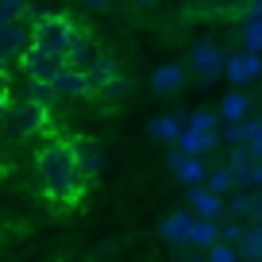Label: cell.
I'll return each mask as SVG.
<instances>
[{
    "label": "cell",
    "mask_w": 262,
    "mask_h": 262,
    "mask_svg": "<svg viewBox=\"0 0 262 262\" xmlns=\"http://www.w3.org/2000/svg\"><path fill=\"white\" fill-rule=\"evenodd\" d=\"M35 173H39L42 193H47L54 205H62V208L81 205L85 189H89L85 173L77 170V158H74L70 139H47L42 143L39 155H35Z\"/></svg>",
    "instance_id": "cell-1"
},
{
    "label": "cell",
    "mask_w": 262,
    "mask_h": 262,
    "mask_svg": "<svg viewBox=\"0 0 262 262\" xmlns=\"http://www.w3.org/2000/svg\"><path fill=\"white\" fill-rule=\"evenodd\" d=\"M74 35H77V24L70 16H62V12H42L31 24V47L66 62V58H70V47H74Z\"/></svg>",
    "instance_id": "cell-2"
},
{
    "label": "cell",
    "mask_w": 262,
    "mask_h": 262,
    "mask_svg": "<svg viewBox=\"0 0 262 262\" xmlns=\"http://www.w3.org/2000/svg\"><path fill=\"white\" fill-rule=\"evenodd\" d=\"M224 62H228V54H224V47L216 39L196 35V39L189 42V70L196 74V85H201V89H208V85L224 74Z\"/></svg>",
    "instance_id": "cell-3"
},
{
    "label": "cell",
    "mask_w": 262,
    "mask_h": 262,
    "mask_svg": "<svg viewBox=\"0 0 262 262\" xmlns=\"http://www.w3.org/2000/svg\"><path fill=\"white\" fill-rule=\"evenodd\" d=\"M8 123H12V131H16L19 139L42 135L47 123H50V108L35 104V100H27V97H19V100H12V108H8Z\"/></svg>",
    "instance_id": "cell-4"
},
{
    "label": "cell",
    "mask_w": 262,
    "mask_h": 262,
    "mask_svg": "<svg viewBox=\"0 0 262 262\" xmlns=\"http://www.w3.org/2000/svg\"><path fill=\"white\" fill-rule=\"evenodd\" d=\"M27 47H31V24L27 19H12L8 27H0V74L19 66Z\"/></svg>",
    "instance_id": "cell-5"
},
{
    "label": "cell",
    "mask_w": 262,
    "mask_h": 262,
    "mask_svg": "<svg viewBox=\"0 0 262 262\" xmlns=\"http://www.w3.org/2000/svg\"><path fill=\"white\" fill-rule=\"evenodd\" d=\"M62 70H66L62 58H50V54H42V50H35V47H27L24 58H19V74H24V81H54Z\"/></svg>",
    "instance_id": "cell-6"
},
{
    "label": "cell",
    "mask_w": 262,
    "mask_h": 262,
    "mask_svg": "<svg viewBox=\"0 0 262 262\" xmlns=\"http://www.w3.org/2000/svg\"><path fill=\"white\" fill-rule=\"evenodd\" d=\"M224 77H228L235 89H243V85L258 81V77H262V54H251V50L228 54V62H224Z\"/></svg>",
    "instance_id": "cell-7"
},
{
    "label": "cell",
    "mask_w": 262,
    "mask_h": 262,
    "mask_svg": "<svg viewBox=\"0 0 262 262\" xmlns=\"http://www.w3.org/2000/svg\"><path fill=\"white\" fill-rule=\"evenodd\" d=\"M70 147H74V158H77V170L85 173V181H97L100 173H104V150L97 147V143L89 139V135H74L70 139Z\"/></svg>",
    "instance_id": "cell-8"
},
{
    "label": "cell",
    "mask_w": 262,
    "mask_h": 262,
    "mask_svg": "<svg viewBox=\"0 0 262 262\" xmlns=\"http://www.w3.org/2000/svg\"><path fill=\"white\" fill-rule=\"evenodd\" d=\"M166 166L173 170V178H178L185 189L205 185V173H208V162H205V158H189V155H181V150H170Z\"/></svg>",
    "instance_id": "cell-9"
},
{
    "label": "cell",
    "mask_w": 262,
    "mask_h": 262,
    "mask_svg": "<svg viewBox=\"0 0 262 262\" xmlns=\"http://www.w3.org/2000/svg\"><path fill=\"white\" fill-rule=\"evenodd\" d=\"M216 147H220V135H216V131L181 127V135L173 139V150H181V155H189V158H205V155H212Z\"/></svg>",
    "instance_id": "cell-10"
},
{
    "label": "cell",
    "mask_w": 262,
    "mask_h": 262,
    "mask_svg": "<svg viewBox=\"0 0 262 262\" xmlns=\"http://www.w3.org/2000/svg\"><path fill=\"white\" fill-rule=\"evenodd\" d=\"M224 205H228V216H235V220H243V224H254L258 205H262V189H231V193L224 196Z\"/></svg>",
    "instance_id": "cell-11"
},
{
    "label": "cell",
    "mask_w": 262,
    "mask_h": 262,
    "mask_svg": "<svg viewBox=\"0 0 262 262\" xmlns=\"http://www.w3.org/2000/svg\"><path fill=\"white\" fill-rule=\"evenodd\" d=\"M193 208H178V212H170L162 224H158V235L166 239V243L173 247H189V231H193Z\"/></svg>",
    "instance_id": "cell-12"
},
{
    "label": "cell",
    "mask_w": 262,
    "mask_h": 262,
    "mask_svg": "<svg viewBox=\"0 0 262 262\" xmlns=\"http://www.w3.org/2000/svg\"><path fill=\"white\" fill-rule=\"evenodd\" d=\"M50 85H54L58 100H89V77H85L81 70H74V66H66Z\"/></svg>",
    "instance_id": "cell-13"
},
{
    "label": "cell",
    "mask_w": 262,
    "mask_h": 262,
    "mask_svg": "<svg viewBox=\"0 0 262 262\" xmlns=\"http://www.w3.org/2000/svg\"><path fill=\"white\" fill-rule=\"evenodd\" d=\"M85 77H89V97L97 100L100 93L108 89V85H116V81H120V66H116V58H112V54H100L97 62H93L89 70H85Z\"/></svg>",
    "instance_id": "cell-14"
},
{
    "label": "cell",
    "mask_w": 262,
    "mask_h": 262,
    "mask_svg": "<svg viewBox=\"0 0 262 262\" xmlns=\"http://www.w3.org/2000/svg\"><path fill=\"white\" fill-rule=\"evenodd\" d=\"M189 208H193V216H201V220H224V216H228L224 196L208 193L205 185H193V189H189Z\"/></svg>",
    "instance_id": "cell-15"
},
{
    "label": "cell",
    "mask_w": 262,
    "mask_h": 262,
    "mask_svg": "<svg viewBox=\"0 0 262 262\" xmlns=\"http://www.w3.org/2000/svg\"><path fill=\"white\" fill-rule=\"evenodd\" d=\"M104 54V50L97 47V39H93L89 31H85V27H77V35H74V47H70V58H66V66H74V70H89L93 62H97V58Z\"/></svg>",
    "instance_id": "cell-16"
},
{
    "label": "cell",
    "mask_w": 262,
    "mask_h": 262,
    "mask_svg": "<svg viewBox=\"0 0 262 262\" xmlns=\"http://www.w3.org/2000/svg\"><path fill=\"white\" fill-rule=\"evenodd\" d=\"M181 85H185V66H178V62H166V66H155L150 70V89L155 93H178Z\"/></svg>",
    "instance_id": "cell-17"
},
{
    "label": "cell",
    "mask_w": 262,
    "mask_h": 262,
    "mask_svg": "<svg viewBox=\"0 0 262 262\" xmlns=\"http://www.w3.org/2000/svg\"><path fill=\"white\" fill-rule=\"evenodd\" d=\"M251 97H247L243 89H235V93H228V97L220 100V108H216V116H220L224 123H239V120H247L251 116Z\"/></svg>",
    "instance_id": "cell-18"
},
{
    "label": "cell",
    "mask_w": 262,
    "mask_h": 262,
    "mask_svg": "<svg viewBox=\"0 0 262 262\" xmlns=\"http://www.w3.org/2000/svg\"><path fill=\"white\" fill-rule=\"evenodd\" d=\"M181 127H185V120L181 116H155V120L147 123V135L158 143H173L181 135Z\"/></svg>",
    "instance_id": "cell-19"
},
{
    "label": "cell",
    "mask_w": 262,
    "mask_h": 262,
    "mask_svg": "<svg viewBox=\"0 0 262 262\" xmlns=\"http://www.w3.org/2000/svg\"><path fill=\"white\" fill-rule=\"evenodd\" d=\"M235 251H239V262H262V228L258 224H247V231L235 243Z\"/></svg>",
    "instance_id": "cell-20"
},
{
    "label": "cell",
    "mask_w": 262,
    "mask_h": 262,
    "mask_svg": "<svg viewBox=\"0 0 262 262\" xmlns=\"http://www.w3.org/2000/svg\"><path fill=\"white\" fill-rule=\"evenodd\" d=\"M212 243H220V220H201L196 216L193 220V231H189V247H212Z\"/></svg>",
    "instance_id": "cell-21"
},
{
    "label": "cell",
    "mask_w": 262,
    "mask_h": 262,
    "mask_svg": "<svg viewBox=\"0 0 262 262\" xmlns=\"http://www.w3.org/2000/svg\"><path fill=\"white\" fill-rule=\"evenodd\" d=\"M205 189H208V193H216V196H228L231 189H235V181H231L228 162H216V166H208V173H205Z\"/></svg>",
    "instance_id": "cell-22"
},
{
    "label": "cell",
    "mask_w": 262,
    "mask_h": 262,
    "mask_svg": "<svg viewBox=\"0 0 262 262\" xmlns=\"http://www.w3.org/2000/svg\"><path fill=\"white\" fill-rule=\"evenodd\" d=\"M251 131H254V116H247V120H239V123H224V131H216V135H220L224 147H247Z\"/></svg>",
    "instance_id": "cell-23"
},
{
    "label": "cell",
    "mask_w": 262,
    "mask_h": 262,
    "mask_svg": "<svg viewBox=\"0 0 262 262\" xmlns=\"http://www.w3.org/2000/svg\"><path fill=\"white\" fill-rule=\"evenodd\" d=\"M24 97L35 100V104H42V108H54L58 104L54 85H50V81H24Z\"/></svg>",
    "instance_id": "cell-24"
},
{
    "label": "cell",
    "mask_w": 262,
    "mask_h": 262,
    "mask_svg": "<svg viewBox=\"0 0 262 262\" xmlns=\"http://www.w3.org/2000/svg\"><path fill=\"white\" fill-rule=\"evenodd\" d=\"M239 39H243V50H251V54H262V19H243V27H239Z\"/></svg>",
    "instance_id": "cell-25"
},
{
    "label": "cell",
    "mask_w": 262,
    "mask_h": 262,
    "mask_svg": "<svg viewBox=\"0 0 262 262\" xmlns=\"http://www.w3.org/2000/svg\"><path fill=\"white\" fill-rule=\"evenodd\" d=\"M185 127H193V131H216V127H220V116H216V108H193L189 120H185Z\"/></svg>",
    "instance_id": "cell-26"
},
{
    "label": "cell",
    "mask_w": 262,
    "mask_h": 262,
    "mask_svg": "<svg viewBox=\"0 0 262 262\" xmlns=\"http://www.w3.org/2000/svg\"><path fill=\"white\" fill-rule=\"evenodd\" d=\"M243 231H247L243 220H235V216H224V220H220V243H231V247H235L239 239H243Z\"/></svg>",
    "instance_id": "cell-27"
},
{
    "label": "cell",
    "mask_w": 262,
    "mask_h": 262,
    "mask_svg": "<svg viewBox=\"0 0 262 262\" xmlns=\"http://www.w3.org/2000/svg\"><path fill=\"white\" fill-rule=\"evenodd\" d=\"M127 89H131V85H127V77H120V81H116V85H108V89L100 93L97 100H100L104 108H116V104H120L123 97H127Z\"/></svg>",
    "instance_id": "cell-28"
},
{
    "label": "cell",
    "mask_w": 262,
    "mask_h": 262,
    "mask_svg": "<svg viewBox=\"0 0 262 262\" xmlns=\"http://www.w3.org/2000/svg\"><path fill=\"white\" fill-rule=\"evenodd\" d=\"M205 262H239V251H235L231 243H212Z\"/></svg>",
    "instance_id": "cell-29"
},
{
    "label": "cell",
    "mask_w": 262,
    "mask_h": 262,
    "mask_svg": "<svg viewBox=\"0 0 262 262\" xmlns=\"http://www.w3.org/2000/svg\"><path fill=\"white\" fill-rule=\"evenodd\" d=\"M247 150H251L254 158H262V116L254 120V131H251V139H247Z\"/></svg>",
    "instance_id": "cell-30"
},
{
    "label": "cell",
    "mask_w": 262,
    "mask_h": 262,
    "mask_svg": "<svg viewBox=\"0 0 262 262\" xmlns=\"http://www.w3.org/2000/svg\"><path fill=\"white\" fill-rule=\"evenodd\" d=\"M8 108H12V93H8V89H0V123L8 120Z\"/></svg>",
    "instance_id": "cell-31"
},
{
    "label": "cell",
    "mask_w": 262,
    "mask_h": 262,
    "mask_svg": "<svg viewBox=\"0 0 262 262\" xmlns=\"http://www.w3.org/2000/svg\"><path fill=\"white\" fill-rule=\"evenodd\" d=\"M243 19H262V0H247V16Z\"/></svg>",
    "instance_id": "cell-32"
},
{
    "label": "cell",
    "mask_w": 262,
    "mask_h": 262,
    "mask_svg": "<svg viewBox=\"0 0 262 262\" xmlns=\"http://www.w3.org/2000/svg\"><path fill=\"white\" fill-rule=\"evenodd\" d=\"M0 8H8V12H24V8H27V0H0Z\"/></svg>",
    "instance_id": "cell-33"
},
{
    "label": "cell",
    "mask_w": 262,
    "mask_h": 262,
    "mask_svg": "<svg viewBox=\"0 0 262 262\" xmlns=\"http://www.w3.org/2000/svg\"><path fill=\"white\" fill-rule=\"evenodd\" d=\"M12 19H24V16H19V12H8V8H0V27H8Z\"/></svg>",
    "instance_id": "cell-34"
},
{
    "label": "cell",
    "mask_w": 262,
    "mask_h": 262,
    "mask_svg": "<svg viewBox=\"0 0 262 262\" xmlns=\"http://www.w3.org/2000/svg\"><path fill=\"white\" fill-rule=\"evenodd\" d=\"M254 189H262V158H254Z\"/></svg>",
    "instance_id": "cell-35"
},
{
    "label": "cell",
    "mask_w": 262,
    "mask_h": 262,
    "mask_svg": "<svg viewBox=\"0 0 262 262\" xmlns=\"http://www.w3.org/2000/svg\"><path fill=\"white\" fill-rule=\"evenodd\" d=\"M89 8H108V0H85Z\"/></svg>",
    "instance_id": "cell-36"
},
{
    "label": "cell",
    "mask_w": 262,
    "mask_h": 262,
    "mask_svg": "<svg viewBox=\"0 0 262 262\" xmlns=\"http://www.w3.org/2000/svg\"><path fill=\"white\" fill-rule=\"evenodd\" d=\"M135 4H139V8H150V4H158V0H135Z\"/></svg>",
    "instance_id": "cell-37"
},
{
    "label": "cell",
    "mask_w": 262,
    "mask_h": 262,
    "mask_svg": "<svg viewBox=\"0 0 262 262\" xmlns=\"http://www.w3.org/2000/svg\"><path fill=\"white\" fill-rule=\"evenodd\" d=\"M189 262H205V258H189Z\"/></svg>",
    "instance_id": "cell-38"
},
{
    "label": "cell",
    "mask_w": 262,
    "mask_h": 262,
    "mask_svg": "<svg viewBox=\"0 0 262 262\" xmlns=\"http://www.w3.org/2000/svg\"><path fill=\"white\" fill-rule=\"evenodd\" d=\"M258 228H262V224H258Z\"/></svg>",
    "instance_id": "cell-39"
}]
</instances>
